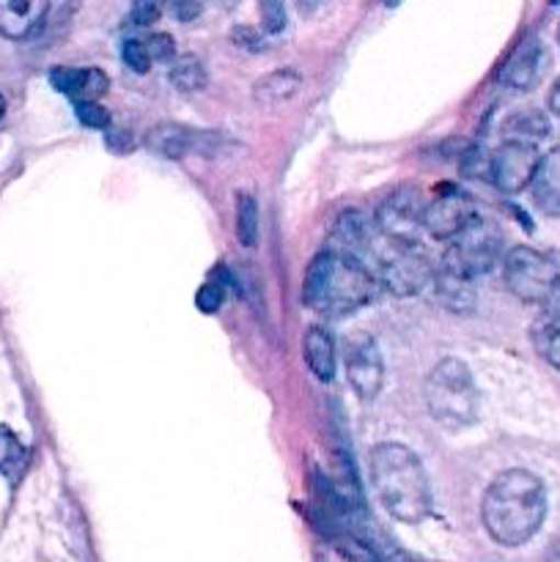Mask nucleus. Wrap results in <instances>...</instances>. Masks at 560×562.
Masks as SVG:
<instances>
[{"label": "nucleus", "mask_w": 560, "mask_h": 562, "mask_svg": "<svg viewBox=\"0 0 560 562\" xmlns=\"http://www.w3.org/2000/svg\"><path fill=\"white\" fill-rule=\"evenodd\" d=\"M481 519L494 543L522 547L547 519V488L527 470L500 472L483 494Z\"/></svg>", "instance_id": "nucleus-1"}, {"label": "nucleus", "mask_w": 560, "mask_h": 562, "mask_svg": "<svg viewBox=\"0 0 560 562\" xmlns=\"http://www.w3.org/2000/svg\"><path fill=\"white\" fill-rule=\"evenodd\" d=\"M379 278L362 258L344 250H322L311 261L302 283V302L327 318L349 316L377 296Z\"/></svg>", "instance_id": "nucleus-2"}, {"label": "nucleus", "mask_w": 560, "mask_h": 562, "mask_svg": "<svg viewBox=\"0 0 560 562\" xmlns=\"http://www.w3.org/2000/svg\"><path fill=\"white\" fill-rule=\"evenodd\" d=\"M371 483L379 503L393 519L417 525L432 514V488L426 470L410 448L382 442L371 450Z\"/></svg>", "instance_id": "nucleus-3"}, {"label": "nucleus", "mask_w": 560, "mask_h": 562, "mask_svg": "<svg viewBox=\"0 0 560 562\" xmlns=\"http://www.w3.org/2000/svg\"><path fill=\"white\" fill-rule=\"evenodd\" d=\"M428 415L448 428L472 426L478 417V387L470 368L456 357L437 362L423 384Z\"/></svg>", "instance_id": "nucleus-4"}, {"label": "nucleus", "mask_w": 560, "mask_h": 562, "mask_svg": "<svg viewBox=\"0 0 560 562\" xmlns=\"http://www.w3.org/2000/svg\"><path fill=\"white\" fill-rule=\"evenodd\" d=\"M503 280L525 305H555L560 300V269L544 252L519 245L503 256Z\"/></svg>", "instance_id": "nucleus-5"}, {"label": "nucleus", "mask_w": 560, "mask_h": 562, "mask_svg": "<svg viewBox=\"0 0 560 562\" xmlns=\"http://www.w3.org/2000/svg\"><path fill=\"white\" fill-rule=\"evenodd\" d=\"M500 252H503V236H500V231L489 220L478 217L461 234H456L450 239V247L445 250L439 269L453 274V278L472 283V280L486 274L500 261Z\"/></svg>", "instance_id": "nucleus-6"}, {"label": "nucleus", "mask_w": 560, "mask_h": 562, "mask_svg": "<svg viewBox=\"0 0 560 562\" xmlns=\"http://www.w3.org/2000/svg\"><path fill=\"white\" fill-rule=\"evenodd\" d=\"M434 267L428 263L426 252L417 245H395L390 241L388 250L379 256V283L395 296L421 294L432 285Z\"/></svg>", "instance_id": "nucleus-7"}, {"label": "nucleus", "mask_w": 560, "mask_h": 562, "mask_svg": "<svg viewBox=\"0 0 560 562\" xmlns=\"http://www.w3.org/2000/svg\"><path fill=\"white\" fill-rule=\"evenodd\" d=\"M423 214H426V203H423L421 190L415 187H401V190L390 192L377 209V228L379 234L395 245H417L423 228Z\"/></svg>", "instance_id": "nucleus-8"}, {"label": "nucleus", "mask_w": 560, "mask_h": 562, "mask_svg": "<svg viewBox=\"0 0 560 562\" xmlns=\"http://www.w3.org/2000/svg\"><path fill=\"white\" fill-rule=\"evenodd\" d=\"M538 154L536 143L530 140H516V137H505L494 154L489 157V179L497 187L500 192L516 195L525 187H530L533 173L538 168Z\"/></svg>", "instance_id": "nucleus-9"}, {"label": "nucleus", "mask_w": 560, "mask_h": 562, "mask_svg": "<svg viewBox=\"0 0 560 562\" xmlns=\"http://www.w3.org/2000/svg\"><path fill=\"white\" fill-rule=\"evenodd\" d=\"M344 366L346 379H349L351 390L357 398L373 401L382 390L384 382V362L379 355V346L371 335L351 333L344 346Z\"/></svg>", "instance_id": "nucleus-10"}, {"label": "nucleus", "mask_w": 560, "mask_h": 562, "mask_svg": "<svg viewBox=\"0 0 560 562\" xmlns=\"http://www.w3.org/2000/svg\"><path fill=\"white\" fill-rule=\"evenodd\" d=\"M472 220H478L475 201L461 190H445L432 203H426L423 228L434 239H453Z\"/></svg>", "instance_id": "nucleus-11"}, {"label": "nucleus", "mask_w": 560, "mask_h": 562, "mask_svg": "<svg viewBox=\"0 0 560 562\" xmlns=\"http://www.w3.org/2000/svg\"><path fill=\"white\" fill-rule=\"evenodd\" d=\"M49 82L55 86V91L66 93L71 102H99V97L108 93V75L97 66H88V69H69V66H58V69L49 71Z\"/></svg>", "instance_id": "nucleus-12"}, {"label": "nucleus", "mask_w": 560, "mask_h": 562, "mask_svg": "<svg viewBox=\"0 0 560 562\" xmlns=\"http://www.w3.org/2000/svg\"><path fill=\"white\" fill-rule=\"evenodd\" d=\"M541 42L536 36H527L516 44L514 53L505 60L503 71H500V82L514 91H527L536 86V77L541 71Z\"/></svg>", "instance_id": "nucleus-13"}, {"label": "nucleus", "mask_w": 560, "mask_h": 562, "mask_svg": "<svg viewBox=\"0 0 560 562\" xmlns=\"http://www.w3.org/2000/svg\"><path fill=\"white\" fill-rule=\"evenodd\" d=\"M49 0H0V36L27 38L44 22Z\"/></svg>", "instance_id": "nucleus-14"}, {"label": "nucleus", "mask_w": 560, "mask_h": 562, "mask_svg": "<svg viewBox=\"0 0 560 562\" xmlns=\"http://www.w3.org/2000/svg\"><path fill=\"white\" fill-rule=\"evenodd\" d=\"M533 203L549 217H560V146L538 159L530 181Z\"/></svg>", "instance_id": "nucleus-15"}, {"label": "nucleus", "mask_w": 560, "mask_h": 562, "mask_svg": "<svg viewBox=\"0 0 560 562\" xmlns=\"http://www.w3.org/2000/svg\"><path fill=\"white\" fill-rule=\"evenodd\" d=\"M302 355H305L307 368L316 379L329 382L335 376V338L324 324H313L307 327L305 338H302Z\"/></svg>", "instance_id": "nucleus-16"}, {"label": "nucleus", "mask_w": 560, "mask_h": 562, "mask_svg": "<svg viewBox=\"0 0 560 562\" xmlns=\"http://www.w3.org/2000/svg\"><path fill=\"white\" fill-rule=\"evenodd\" d=\"M198 137H201V132H192L187 130V126L159 124L157 130L148 135V146H152V151H157L159 157L181 159L184 154L195 151Z\"/></svg>", "instance_id": "nucleus-17"}, {"label": "nucleus", "mask_w": 560, "mask_h": 562, "mask_svg": "<svg viewBox=\"0 0 560 562\" xmlns=\"http://www.w3.org/2000/svg\"><path fill=\"white\" fill-rule=\"evenodd\" d=\"M333 247L335 250L351 252V256L360 258L362 250L371 247V239H368V225L366 220L360 217V212H344L340 214L338 225L333 231Z\"/></svg>", "instance_id": "nucleus-18"}, {"label": "nucleus", "mask_w": 560, "mask_h": 562, "mask_svg": "<svg viewBox=\"0 0 560 562\" xmlns=\"http://www.w3.org/2000/svg\"><path fill=\"white\" fill-rule=\"evenodd\" d=\"M27 467V450L25 445L16 439V434L11 428L0 426V475L9 477L11 483H16L22 477Z\"/></svg>", "instance_id": "nucleus-19"}, {"label": "nucleus", "mask_w": 560, "mask_h": 562, "mask_svg": "<svg viewBox=\"0 0 560 562\" xmlns=\"http://www.w3.org/2000/svg\"><path fill=\"white\" fill-rule=\"evenodd\" d=\"M533 340H536L544 360L560 371V311H552L544 318H538L536 329H533Z\"/></svg>", "instance_id": "nucleus-20"}, {"label": "nucleus", "mask_w": 560, "mask_h": 562, "mask_svg": "<svg viewBox=\"0 0 560 562\" xmlns=\"http://www.w3.org/2000/svg\"><path fill=\"white\" fill-rule=\"evenodd\" d=\"M300 75L291 69H283V71H272V75L261 77V80L256 82V99L258 102H267V104H275V102H283V99H289L291 93L300 88Z\"/></svg>", "instance_id": "nucleus-21"}, {"label": "nucleus", "mask_w": 560, "mask_h": 562, "mask_svg": "<svg viewBox=\"0 0 560 562\" xmlns=\"http://www.w3.org/2000/svg\"><path fill=\"white\" fill-rule=\"evenodd\" d=\"M170 82H173L176 91L195 93L206 86V69L195 55H181L170 64Z\"/></svg>", "instance_id": "nucleus-22"}, {"label": "nucleus", "mask_w": 560, "mask_h": 562, "mask_svg": "<svg viewBox=\"0 0 560 562\" xmlns=\"http://www.w3.org/2000/svg\"><path fill=\"white\" fill-rule=\"evenodd\" d=\"M549 124L538 110H525V113H514L503 124V137H516V140H530L538 143L547 137Z\"/></svg>", "instance_id": "nucleus-23"}, {"label": "nucleus", "mask_w": 560, "mask_h": 562, "mask_svg": "<svg viewBox=\"0 0 560 562\" xmlns=\"http://www.w3.org/2000/svg\"><path fill=\"white\" fill-rule=\"evenodd\" d=\"M236 236L245 247H253L258 241V203L250 192L236 195Z\"/></svg>", "instance_id": "nucleus-24"}, {"label": "nucleus", "mask_w": 560, "mask_h": 562, "mask_svg": "<svg viewBox=\"0 0 560 562\" xmlns=\"http://www.w3.org/2000/svg\"><path fill=\"white\" fill-rule=\"evenodd\" d=\"M121 58H124V64L135 75H146L152 69V55H148V47L143 38H126L124 47H121Z\"/></svg>", "instance_id": "nucleus-25"}, {"label": "nucleus", "mask_w": 560, "mask_h": 562, "mask_svg": "<svg viewBox=\"0 0 560 562\" xmlns=\"http://www.w3.org/2000/svg\"><path fill=\"white\" fill-rule=\"evenodd\" d=\"M165 9V0H132L130 22L137 27H148L159 20Z\"/></svg>", "instance_id": "nucleus-26"}, {"label": "nucleus", "mask_w": 560, "mask_h": 562, "mask_svg": "<svg viewBox=\"0 0 560 562\" xmlns=\"http://www.w3.org/2000/svg\"><path fill=\"white\" fill-rule=\"evenodd\" d=\"M225 302V289L220 280H209L198 289L195 294V305L201 313H217Z\"/></svg>", "instance_id": "nucleus-27"}, {"label": "nucleus", "mask_w": 560, "mask_h": 562, "mask_svg": "<svg viewBox=\"0 0 560 562\" xmlns=\"http://www.w3.org/2000/svg\"><path fill=\"white\" fill-rule=\"evenodd\" d=\"M261 11V25L267 33H280L285 27V9L283 0H258Z\"/></svg>", "instance_id": "nucleus-28"}, {"label": "nucleus", "mask_w": 560, "mask_h": 562, "mask_svg": "<svg viewBox=\"0 0 560 562\" xmlns=\"http://www.w3.org/2000/svg\"><path fill=\"white\" fill-rule=\"evenodd\" d=\"M77 119L82 121V126L88 130H108L110 126V113L99 102H77Z\"/></svg>", "instance_id": "nucleus-29"}, {"label": "nucleus", "mask_w": 560, "mask_h": 562, "mask_svg": "<svg viewBox=\"0 0 560 562\" xmlns=\"http://www.w3.org/2000/svg\"><path fill=\"white\" fill-rule=\"evenodd\" d=\"M146 47H148V55H152V60H165V64H173L176 44L168 33H154V36H148Z\"/></svg>", "instance_id": "nucleus-30"}, {"label": "nucleus", "mask_w": 560, "mask_h": 562, "mask_svg": "<svg viewBox=\"0 0 560 562\" xmlns=\"http://www.w3.org/2000/svg\"><path fill=\"white\" fill-rule=\"evenodd\" d=\"M165 5L170 9V14L179 22H192L201 16V3L198 0H165Z\"/></svg>", "instance_id": "nucleus-31"}, {"label": "nucleus", "mask_w": 560, "mask_h": 562, "mask_svg": "<svg viewBox=\"0 0 560 562\" xmlns=\"http://www.w3.org/2000/svg\"><path fill=\"white\" fill-rule=\"evenodd\" d=\"M549 110H552L555 119L560 121V77H558V80H555L552 91H549Z\"/></svg>", "instance_id": "nucleus-32"}, {"label": "nucleus", "mask_w": 560, "mask_h": 562, "mask_svg": "<svg viewBox=\"0 0 560 562\" xmlns=\"http://www.w3.org/2000/svg\"><path fill=\"white\" fill-rule=\"evenodd\" d=\"M549 562H560V532L549 543Z\"/></svg>", "instance_id": "nucleus-33"}, {"label": "nucleus", "mask_w": 560, "mask_h": 562, "mask_svg": "<svg viewBox=\"0 0 560 562\" xmlns=\"http://www.w3.org/2000/svg\"><path fill=\"white\" fill-rule=\"evenodd\" d=\"M5 115V99H3V93H0V119H3Z\"/></svg>", "instance_id": "nucleus-34"}, {"label": "nucleus", "mask_w": 560, "mask_h": 562, "mask_svg": "<svg viewBox=\"0 0 560 562\" xmlns=\"http://www.w3.org/2000/svg\"><path fill=\"white\" fill-rule=\"evenodd\" d=\"M382 3H384V5H399L401 0H382Z\"/></svg>", "instance_id": "nucleus-35"}, {"label": "nucleus", "mask_w": 560, "mask_h": 562, "mask_svg": "<svg viewBox=\"0 0 560 562\" xmlns=\"http://www.w3.org/2000/svg\"><path fill=\"white\" fill-rule=\"evenodd\" d=\"M549 3H552V5H555V3H560V0H549Z\"/></svg>", "instance_id": "nucleus-36"}]
</instances>
